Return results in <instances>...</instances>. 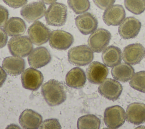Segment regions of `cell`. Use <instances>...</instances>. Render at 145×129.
I'll use <instances>...</instances> for the list:
<instances>
[{
    "label": "cell",
    "instance_id": "1",
    "mask_svg": "<svg viewBox=\"0 0 145 129\" xmlns=\"http://www.w3.org/2000/svg\"><path fill=\"white\" fill-rule=\"evenodd\" d=\"M41 92L46 103L51 106L59 105L66 99V89L64 85L54 79L43 84Z\"/></svg>",
    "mask_w": 145,
    "mask_h": 129
},
{
    "label": "cell",
    "instance_id": "2",
    "mask_svg": "<svg viewBox=\"0 0 145 129\" xmlns=\"http://www.w3.org/2000/svg\"><path fill=\"white\" fill-rule=\"evenodd\" d=\"M93 51L86 45H80L70 48L68 52L69 62L76 66H84L93 59Z\"/></svg>",
    "mask_w": 145,
    "mask_h": 129
},
{
    "label": "cell",
    "instance_id": "3",
    "mask_svg": "<svg viewBox=\"0 0 145 129\" xmlns=\"http://www.w3.org/2000/svg\"><path fill=\"white\" fill-rule=\"evenodd\" d=\"M67 11V7L63 3H52L45 14L46 23L52 26L59 27L64 25L66 22Z\"/></svg>",
    "mask_w": 145,
    "mask_h": 129
},
{
    "label": "cell",
    "instance_id": "4",
    "mask_svg": "<svg viewBox=\"0 0 145 129\" xmlns=\"http://www.w3.org/2000/svg\"><path fill=\"white\" fill-rule=\"evenodd\" d=\"M10 52L14 56L24 57L31 52L33 44L30 38L27 36H17L11 38L8 42Z\"/></svg>",
    "mask_w": 145,
    "mask_h": 129
},
{
    "label": "cell",
    "instance_id": "5",
    "mask_svg": "<svg viewBox=\"0 0 145 129\" xmlns=\"http://www.w3.org/2000/svg\"><path fill=\"white\" fill-rule=\"evenodd\" d=\"M125 119V111L121 106L118 105L108 107L104 113V122L109 128H119L123 124Z\"/></svg>",
    "mask_w": 145,
    "mask_h": 129
},
{
    "label": "cell",
    "instance_id": "6",
    "mask_svg": "<svg viewBox=\"0 0 145 129\" xmlns=\"http://www.w3.org/2000/svg\"><path fill=\"white\" fill-rule=\"evenodd\" d=\"M110 39L111 34L109 31L104 28H99L89 36L88 44L93 52L99 53L106 48Z\"/></svg>",
    "mask_w": 145,
    "mask_h": 129
},
{
    "label": "cell",
    "instance_id": "7",
    "mask_svg": "<svg viewBox=\"0 0 145 129\" xmlns=\"http://www.w3.org/2000/svg\"><path fill=\"white\" fill-rule=\"evenodd\" d=\"M50 34V30L40 21H36L28 29L29 37L36 45L46 43L49 39Z\"/></svg>",
    "mask_w": 145,
    "mask_h": 129
},
{
    "label": "cell",
    "instance_id": "8",
    "mask_svg": "<svg viewBox=\"0 0 145 129\" xmlns=\"http://www.w3.org/2000/svg\"><path fill=\"white\" fill-rule=\"evenodd\" d=\"M21 81L24 88L35 91L42 85L44 76L40 71L34 68H29L23 72Z\"/></svg>",
    "mask_w": 145,
    "mask_h": 129
},
{
    "label": "cell",
    "instance_id": "9",
    "mask_svg": "<svg viewBox=\"0 0 145 129\" xmlns=\"http://www.w3.org/2000/svg\"><path fill=\"white\" fill-rule=\"evenodd\" d=\"M122 90V86L119 82L110 78H106L98 88V91L101 95L113 101L119 98Z\"/></svg>",
    "mask_w": 145,
    "mask_h": 129
},
{
    "label": "cell",
    "instance_id": "10",
    "mask_svg": "<svg viewBox=\"0 0 145 129\" xmlns=\"http://www.w3.org/2000/svg\"><path fill=\"white\" fill-rule=\"evenodd\" d=\"M73 42L74 37L70 33L60 30L53 31L49 39L50 47L58 50H66Z\"/></svg>",
    "mask_w": 145,
    "mask_h": 129
},
{
    "label": "cell",
    "instance_id": "11",
    "mask_svg": "<svg viewBox=\"0 0 145 129\" xmlns=\"http://www.w3.org/2000/svg\"><path fill=\"white\" fill-rule=\"evenodd\" d=\"M45 11L46 6L44 2L38 1L24 5L20 10V14L27 22L31 23L43 17Z\"/></svg>",
    "mask_w": 145,
    "mask_h": 129
},
{
    "label": "cell",
    "instance_id": "12",
    "mask_svg": "<svg viewBox=\"0 0 145 129\" xmlns=\"http://www.w3.org/2000/svg\"><path fill=\"white\" fill-rule=\"evenodd\" d=\"M141 28V23L133 16H129L123 19L118 27V33L124 39L135 38Z\"/></svg>",
    "mask_w": 145,
    "mask_h": 129
},
{
    "label": "cell",
    "instance_id": "13",
    "mask_svg": "<svg viewBox=\"0 0 145 129\" xmlns=\"http://www.w3.org/2000/svg\"><path fill=\"white\" fill-rule=\"evenodd\" d=\"M145 49L140 43H134L126 46L122 54V60L127 64L136 65L143 59Z\"/></svg>",
    "mask_w": 145,
    "mask_h": 129
},
{
    "label": "cell",
    "instance_id": "14",
    "mask_svg": "<svg viewBox=\"0 0 145 129\" xmlns=\"http://www.w3.org/2000/svg\"><path fill=\"white\" fill-rule=\"evenodd\" d=\"M108 72V69L105 65L99 61H93L87 68L86 76L89 82L100 84L106 79Z\"/></svg>",
    "mask_w": 145,
    "mask_h": 129
},
{
    "label": "cell",
    "instance_id": "15",
    "mask_svg": "<svg viewBox=\"0 0 145 129\" xmlns=\"http://www.w3.org/2000/svg\"><path fill=\"white\" fill-rule=\"evenodd\" d=\"M126 16L124 8L121 5H114L107 8L103 15L104 23L108 26H117L123 20Z\"/></svg>",
    "mask_w": 145,
    "mask_h": 129
},
{
    "label": "cell",
    "instance_id": "16",
    "mask_svg": "<svg viewBox=\"0 0 145 129\" xmlns=\"http://www.w3.org/2000/svg\"><path fill=\"white\" fill-rule=\"evenodd\" d=\"M75 24L82 34L88 35L96 30L98 21L93 14L85 13L76 17Z\"/></svg>",
    "mask_w": 145,
    "mask_h": 129
},
{
    "label": "cell",
    "instance_id": "17",
    "mask_svg": "<svg viewBox=\"0 0 145 129\" xmlns=\"http://www.w3.org/2000/svg\"><path fill=\"white\" fill-rule=\"evenodd\" d=\"M51 60V55L48 50L44 47H37L33 49L28 57L31 67L40 68L48 64Z\"/></svg>",
    "mask_w": 145,
    "mask_h": 129
},
{
    "label": "cell",
    "instance_id": "18",
    "mask_svg": "<svg viewBox=\"0 0 145 129\" xmlns=\"http://www.w3.org/2000/svg\"><path fill=\"white\" fill-rule=\"evenodd\" d=\"M127 121L134 124L139 125L145 122V105L134 102L128 105L126 109Z\"/></svg>",
    "mask_w": 145,
    "mask_h": 129
},
{
    "label": "cell",
    "instance_id": "19",
    "mask_svg": "<svg viewBox=\"0 0 145 129\" xmlns=\"http://www.w3.org/2000/svg\"><path fill=\"white\" fill-rule=\"evenodd\" d=\"M19 122L23 128L37 129L40 127L42 118L37 112L31 109H26L21 113Z\"/></svg>",
    "mask_w": 145,
    "mask_h": 129
},
{
    "label": "cell",
    "instance_id": "20",
    "mask_svg": "<svg viewBox=\"0 0 145 129\" xmlns=\"http://www.w3.org/2000/svg\"><path fill=\"white\" fill-rule=\"evenodd\" d=\"M25 66L24 60L20 57H7L4 59L2 62V68L8 74L11 76L19 75L24 71Z\"/></svg>",
    "mask_w": 145,
    "mask_h": 129
},
{
    "label": "cell",
    "instance_id": "21",
    "mask_svg": "<svg viewBox=\"0 0 145 129\" xmlns=\"http://www.w3.org/2000/svg\"><path fill=\"white\" fill-rule=\"evenodd\" d=\"M65 80L66 84L69 87L80 89L86 84V76L82 69L79 67H75L67 73Z\"/></svg>",
    "mask_w": 145,
    "mask_h": 129
},
{
    "label": "cell",
    "instance_id": "22",
    "mask_svg": "<svg viewBox=\"0 0 145 129\" xmlns=\"http://www.w3.org/2000/svg\"><path fill=\"white\" fill-rule=\"evenodd\" d=\"M101 57L103 62L106 66L113 67L121 63L122 52L118 47L110 45L104 50Z\"/></svg>",
    "mask_w": 145,
    "mask_h": 129
},
{
    "label": "cell",
    "instance_id": "23",
    "mask_svg": "<svg viewBox=\"0 0 145 129\" xmlns=\"http://www.w3.org/2000/svg\"><path fill=\"white\" fill-rule=\"evenodd\" d=\"M26 28L24 21L19 17H11L4 26V30L10 36H20L24 34Z\"/></svg>",
    "mask_w": 145,
    "mask_h": 129
},
{
    "label": "cell",
    "instance_id": "24",
    "mask_svg": "<svg viewBox=\"0 0 145 129\" xmlns=\"http://www.w3.org/2000/svg\"><path fill=\"white\" fill-rule=\"evenodd\" d=\"M111 73L116 80L125 82L129 81L134 74V69L127 63H120L112 68Z\"/></svg>",
    "mask_w": 145,
    "mask_h": 129
},
{
    "label": "cell",
    "instance_id": "25",
    "mask_svg": "<svg viewBox=\"0 0 145 129\" xmlns=\"http://www.w3.org/2000/svg\"><path fill=\"white\" fill-rule=\"evenodd\" d=\"M100 124V119L93 114H87L82 116L77 121L78 129H99Z\"/></svg>",
    "mask_w": 145,
    "mask_h": 129
},
{
    "label": "cell",
    "instance_id": "26",
    "mask_svg": "<svg viewBox=\"0 0 145 129\" xmlns=\"http://www.w3.org/2000/svg\"><path fill=\"white\" fill-rule=\"evenodd\" d=\"M129 84L134 89L145 93V71H139L135 73L130 81Z\"/></svg>",
    "mask_w": 145,
    "mask_h": 129
},
{
    "label": "cell",
    "instance_id": "27",
    "mask_svg": "<svg viewBox=\"0 0 145 129\" xmlns=\"http://www.w3.org/2000/svg\"><path fill=\"white\" fill-rule=\"evenodd\" d=\"M124 5L129 11L136 15L145 11V0H124Z\"/></svg>",
    "mask_w": 145,
    "mask_h": 129
},
{
    "label": "cell",
    "instance_id": "28",
    "mask_svg": "<svg viewBox=\"0 0 145 129\" xmlns=\"http://www.w3.org/2000/svg\"><path fill=\"white\" fill-rule=\"evenodd\" d=\"M69 6L76 14L86 12L90 7L89 0H67Z\"/></svg>",
    "mask_w": 145,
    "mask_h": 129
},
{
    "label": "cell",
    "instance_id": "29",
    "mask_svg": "<svg viewBox=\"0 0 145 129\" xmlns=\"http://www.w3.org/2000/svg\"><path fill=\"white\" fill-rule=\"evenodd\" d=\"M39 128L41 129H60L61 128V126L58 119H48L45 120Z\"/></svg>",
    "mask_w": 145,
    "mask_h": 129
},
{
    "label": "cell",
    "instance_id": "30",
    "mask_svg": "<svg viewBox=\"0 0 145 129\" xmlns=\"http://www.w3.org/2000/svg\"><path fill=\"white\" fill-rule=\"evenodd\" d=\"M93 1L99 8L104 10L112 6L116 0H93Z\"/></svg>",
    "mask_w": 145,
    "mask_h": 129
},
{
    "label": "cell",
    "instance_id": "31",
    "mask_svg": "<svg viewBox=\"0 0 145 129\" xmlns=\"http://www.w3.org/2000/svg\"><path fill=\"white\" fill-rule=\"evenodd\" d=\"M3 1L8 6L16 9L25 5L28 0H3Z\"/></svg>",
    "mask_w": 145,
    "mask_h": 129
},
{
    "label": "cell",
    "instance_id": "32",
    "mask_svg": "<svg viewBox=\"0 0 145 129\" xmlns=\"http://www.w3.org/2000/svg\"><path fill=\"white\" fill-rule=\"evenodd\" d=\"M8 18V11L7 9L0 5V27L5 26Z\"/></svg>",
    "mask_w": 145,
    "mask_h": 129
},
{
    "label": "cell",
    "instance_id": "33",
    "mask_svg": "<svg viewBox=\"0 0 145 129\" xmlns=\"http://www.w3.org/2000/svg\"><path fill=\"white\" fill-rule=\"evenodd\" d=\"M7 34L4 30L0 27V49L4 47L7 42Z\"/></svg>",
    "mask_w": 145,
    "mask_h": 129
},
{
    "label": "cell",
    "instance_id": "34",
    "mask_svg": "<svg viewBox=\"0 0 145 129\" xmlns=\"http://www.w3.org/2000/svg\"><path fill=\"white\" fill-rule=\"evenodd\" d=\"M7 78V74L3 69L0 66V88L3 85Z\"/></svg>",
    "mask_w": 145,
    "mask_h": 129
},
{
    "label": "cell",
    "instance_id": "35",
    "mask_svg": "<svg viewBox=\"0 0 145 129\" xmlns=\"http://www.w3.org/2000/svg\"><path fill=\"white\" fill-rule=\"evenodd\" d=\"M41 1L44 3H45L46 4H48V5H49V4H52V3H54L57 0H41Z\"/></svg>",
    "mask_w": 145,
    "mask_h": 129
}]
</instances>
